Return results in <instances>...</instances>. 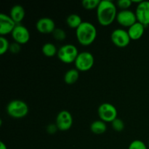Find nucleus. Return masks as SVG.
<instances>
[{
    "label": "nucleus",
    "mask_w": 149,
    "mask_h": 149,
    "mask_svg": "<svg viewBox=\"0 0 149 149\" xmlns=\"http://www.w3.org/2000/svg\"><path fill=\"white\" fill-rule=\"evenodd\" d=\"M11 34L15 42L19 45H25L30 40V32L29 29L21 24L17 25Z\"/></svg>",
    "instance_id": "10"
},
{
    "label": "nucleus",
    "mask_w": 149,
    "mask_h": 149,
    "mask_svg": "<svg viewBox=\"0 0 149 149\" xmlns=\"http://www.w3.org/2000/svg\"><path fill=\"white\" fill-rule=\"evenodd\" d=\"M116 20L120 26L128 29L138 22L135 13L130 10L119 11L117 13Z\"/></svg>",
    "instance_id": "9"
},
{
    "label": "nucleus",
    "mask_w": 149,
    "mask_h": 149,
    "mask_svg": "<svg viewBox=\"0 0 149 149\" xmlns=\"http://www.w3.org/2000/svg\"><path fill=\"white\" fill-rule=\"evenodd\" d=\"M112 128L116 132H121L125 129V123L121 119L116 118L111 122Z\"/></svg>",
    "instance_id": "23"
},
{
    "label": "nucleus",
    "mask_w": 149,
    "mask_h": 149,
    "mask_svg": "<svg viewBox=\"0 0 149 149\" xmlns=\"http://www.w3.org/2000/svg\"><path fill=\"white\" fill-rule=\"evenodd\" d=\"M17 26L10 15L5 14L0 15V34L1 36L12 33Z\"/></svg>",
    "instance_id": "12"
},
{
    "label": "nucleus",
    "mask_w": 149,
    "mask_h": 149,
    "mask_svg": "<svg viewBox=\"0 0 149 149\" xmlns=\"http://www.w3.org/2000/svg\"><path fill=\"white\" fill-rule=\"evenodd\" d=\"M95 58L93 54L87 51H84L79 53L74 62V65L79 71L86 72L93 68Z\"/></svg>",
    "instance_id": "5"
},
{
    "label": "nucleus",
    "mask_w": 149,
    "mask_h": 149,
    "mask_svg": "<svg viewBox=\"0 0 149 149\" xmlns=\"http://www.w3.org/2000/svg\"><path fill=\"white\" fill-rule=\"evenodd\" d=\"M148 146H149V141H148Z\"/></svg>",
    "instance_id": "29"
},
{
    "label": "nucleus",
    "mask_w": 149,
    "mask_h": 149,
    "mask_svg": "<svg viewBox=\"0 0 149 149\" xmlns=\"http://www.w3.org/2000/svg\"><path fill=\"white\" fill-rule=\"evenodd\" d=\"M127 32L131 40H138L144 34L145 26L139 22H137L128 29Z\"/></svg>",
    "instance_id": "14"
},
{
    "label": "nucleus",
    "mask_w": 149,
    "mask_h": 149,
    "mask_svg": "<svg viewBox=\"0 0 149 149\" xmlns=\"http://www.w3.org/2000/svg\"><path fill=\"white\" fill-rule=\"evenodd\" d=\"M36 30L41 33L47 34V33H52L55 31V23L52 19L49 17H42L39 19L36 23Z\"/></svg>",
    "instance_id": "13"
},
{
    "label": "nucleus",
    "mask_w": 149,
    "mask_h": 149,
    "mask_svg": "<svg viewBox=\"0 0 149 149\" xmlns=\"http://www.w3.org/2000/svg\"><path fill=\"white\" fill-rule=\"evenodd\" d=\"M111 39L115 46L119 48H125L130 43L131 39L127 31L117 29L113 31L111 34Z\"/></svg>",
    "instance_id": "7"
},
{
    "label": "nucleus",
    "mask_w": 149,
    "mask_h": 149,
    "mask_svg": "<svg viewBox=\"0 0 149 149\" xmlns=\"http://www.w3.org/2000/svg\"><path fill=\"white\" fill-rule=\"evenodd\" d=\"M76 36L80 45L89 46L95 42L97 37V29L93 23L83 21L76 30Z\"/></svg>",
    "instance_id": "2"
},
{
    "label": "nucleus",
    "mask_w": 149,
    "mask_h": 149,
    "mask_svg": "<svg viewBox=\"0 0 149 149\" xmlns=\"http://www.w3.org/2000/svg\"><path fill=\"white\" fill-rule=\"evenodd\" d=\"M26 15L25 9L23 8V6L20 4H16L14 5L11 8L10 12V16L12 19L15 21V23L17 25L20 24L23 20Z\"/></svg>",
    "instance_id": "15"
},
{
    "label": "nucleus",
    "mask_w": 149,
    "mask_h": 149,
    "mask_svg": "<svg viewBox=\"0 0 149 149\" xmlns=\"http://www.w3.org/2000/svg\"><path fill=\"white\" fill-rule=\"evenodd\" d=\"M55 125L58 127V130L67 131L71 129L73 125L71 113L66 110L60 111L55 119Z\"/></svg>",
    "instance_id": "8"
},
{
    "label": "nucleus",
    "mask_w": 149,
    "mask_h": 149,
    "mask_svg": "<svg viewBox=\"0 0 149 149\" xmlns=\"http://www.w3.org/2000/svg\"><path fill=\"white\" fill-rule=\"evenodd\" d=\"M132 0H119L116 1V5L121 9V10H129L130 7L132 6Z\"/></svg>",
    "instance_id": "25"
},
{
    "label": "nucleus",
    "mask_w": 149,
    "mask_h": 149,
    "mask_svg": "<svg viewBox=\"0 0 149 149\" xmlns=\"http://www.w3.org/2000/svg\"><path fill=\"white\" fill-rule=\"evenodd\" d=\"M128 149H148L146 145L141 140H135L130 144Z\"/></svg>",
    "instance_id": "24"
},
{
    "label": "nucleus",
    "mask_w": 149,
    "mask_h": 149,
    "mask_svg": "<svg viewBox=\"0 0 149 149\" xmlns=\"http://www.w3.org/2000/svg\"><path fill=\"white\" fill-rule=\"evenodd\" d=\"M10 44L9 43V41L4 36L0 37V55H4L10 49Z\"/></svg>",
    "instance_id": "22"
},
{
    "label": "nucleus",
    "mask_w": 149,
    "mask_h": 149,
    "mask_svg": "<svg viewBox=\"0 0 149 149\" xmlns=\"http://www.w3.org/2000/svg\"><path fill=\"white\" fill-rule=\"evenodd\" d=\"M97 113L100 120L104 122H112L117 118V109L113 105L109 103H103L100 105Z\"/></svg>",
    "instance_id": "6"
},
{
    "label": "nucleus",
    "mask_w": 149,
    "mask_h": 149,
    "mask_svg": "<svg viewBox=\"0 0 149 149\" xmlns=\"http://www.w3.org/2000/svg\"><path fill=\"white\" fill-rule=\"evenodd\" d=\"M96 10L97 21L102 26H110L116 19L118 13L116 10V5L112 1H100V4Z\"/></svg>",
    "instance_id": "1"
},
{
    "label": "nucleus",
    "mask_w": 149,
    "mask_h": 149,
    "mask_svg": "<svg viewBox=\"0 0 149 149\" xmlns=\"http://www.w3.org/2000/svg\"><path fill=\"white\" fill-rule=\"evenodd\" d=\"M79 53L78 49L75 45L67 44L59 48L57 55L61 62L69 64L75 62Z\"/></svg>",
    "instance_id": "4"
},
{
    "label": "nucleus",
    "mask_w": 149,
    "mask_h": 149,
    "mask_svg": "<svg viewBox=\"0 0 149 149\" xmlns=\"http://www.w3.org/2000/svg\"><path fill=\"white\" fill-rule=\"evenodd\" d=\"M52 34L55 40L60 41V42L65 40V38H66V33H65V31L63 30L61 28H56L55 31L52 32Z\"/></svg>",
    "instance_id": "21"
},
{
    "label": "nucleus",
    "mask_w": 149,
    "mask_h": 149,
    "mask_svg": "<svg viewBox=\"0 0 149 149\" xmlns=\"http://www.w3.org/2000/svg\"><path fill=\"white\" fill-rule=\"evenodd\" d=\"M106 130H107V126L106 122L100 119L94 121L90 125V130L95 135H102L106 132Z\"/></svg>",
    "instance_id": "16"
},
{
    "label": "nucleus",
    "mask_w": 149,
    "mask_h": 149,
    "mask_svg": "<svg viewBox=\"0 0 149 149\" xmlns=\"http://www.w3.org/2000/svg\"><path fill=\"white\" fill-rule=\"evenodd\" d=\"M0 149H7L6 144H4L3 142L0 143Z\"/></svg>",
    "instance_id": "28"
},
{
    "label": "nucleus",
    "mask_w": 149,
    "mask_h": 149,
    "mask_svg": "<svg viewBox=\"0 0 149 149\" xmlns=\"http://www.w3.org/2000/svg\"><path fill=\"white\" fill-rule=\"evenodd\" d=\"M9 51H10V52L13 54L18 53V52H20V45L16 43V42H14V43L11 44L10 46Z\"/></svg>",
    "instance_id": "26"
},
{
    "label": "nucleus",
    "mask_w": 149,
    "mask_h": 149,
    "mask_svg": "<svg viewBox=\"0 0 149 149\" xmlns=\"http://www.w3.org/2000/svg\"><path fill=\"white\" fill-rule=\"evenodd\" d=\"M100 3V0H83L81 1L82 7L88 10L97 9Z\"/></svg>",
    "instance_id": "20"
},
{
    "label": "nucleus",
    "mask_w": 149,
    "mask_h": 149,
    "mask_svg": "<svg viewBox=\"0 0 149 149\" xmlns=\"http://www.w3.org/2000/svg\"><path fill=\"white\" fill-rule=\"evenodd\" d=\"M82 22L81 17L77 14L70 15L66 18V23L68 27L76 29V30L79 27Z\"/></svg>",
    "instance_id": "18"
},
{
    "label": "nucleus",
    "mask_w": 149,
    "mask_h": 149,
    "mask_svg": "<svg viewBox=\"0 0 149 149\" xmlns=\"http://www.w3.org/2000/svg\"><path fill=\"white\" fill-rule=\"evenodd\" d=\"M42 52L46 57H53L58 54V49L54 44L48 42L42 46Z\"/></svg>",
    "instance_id": "19"
},
{
    "label": "nucleus",
    "mask_w": 149,
    "mask_h": 149,
    "mask_svg": "<svg viewBox=\"0 0 149 149\" xmlns=\"http://www.w3.org/2000/svg\"><path fill=\"white\" fill-rule=\"evenodd\" d=\"M57 130H58V127H57V125H52V124H50V125H48L47 127V132L49 134H50V135H53V134H55V132H57Z\"/></svg>",
    "instance_id": "27"
},
{
    "label": "nucleus",
    "mask_w": 149,
    "mask_h": 149,
    "mask_svg": "<svg viewBox=\"0 0 149 149\" xmlns=\"http://www.w3.org/2000/svg\"><path fill=\"white\" fill-rule=\"evenodd\" d=\"M29 111L28 105L21 100H13L7 106V114L14 119H23L27 116Z\"/></svg>",
    "instance_id": "3"
},
{
    "label": "nucleus",
    "mask_w": 149,
    "mask_h": 149,
    "mask_svg": "<svg viewBox=\"0 0 149 149\" xmlns=\"http://www.w3.org/2000/svg\"><path fill=\"white\" fill-rule=\"evenodd\" d=\"M138 22L143 25L145 27L149 26V1H142L137 5L135 10Z\"/></svg>",
    "instance_id": "11"
},
{
    "label": "nucleus",
    "mask_w": 149,
    "mask_h": 149,
    "mask_svg": "<svg viewBox=\"0 0 149 149\" xmlns=\"http://www.w3.org/2000/svg\"><path fill=\"white\" fill-rule=\"evenodd\" d=\"M79 77V71L77 68L69 69L64 75V81L67 84H74L78 81Z\"/></svg>",
    "instance_id": "17"
}]
</instances>
